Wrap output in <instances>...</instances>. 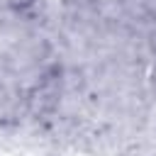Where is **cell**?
I'll return each instance as SVG.
<instances>
[{"label":"cell","instance_id":"6da1fadb","mask_svg":"<svg viewBox=\"0 0 156 156\" xmlns=\"http://www.w3.org/2000/svg\"><path fill=\"white\" fill-rule=\"evenodd\" d=\"M29 105H32V110H34V112H49V110H54L56 98H54V93H51L46 85H39V88L32 93Z\"/></svg>","mask_w":156,"mask_h":156},{"label":"cell","instance_id":"7a4b0ae2","mask_svg":"<svg viewBox=\"0 0 156 156\" xmlns=\"http://www.w3.org/2000/svg\"><path fill=\"white\" fill-rule=\"evenodd\" d=\"M34 2L37 0H7V7L15 10V12H27V10L34 7Z\"/></svg>","mask_w":156,"mask_h":156},{"label":"cell","instance_id":"3957f363","mask_svg":"<svg viewBox=\"0 0 156 156\" xmlns=\"http://www.w3.org/2000/svg\"><path fill=\"white\" fill-rule=\"evenodd\" d=\"M149 46H151V51H154V56H156V32H151V37H149Z\"/></svg>","mask_w":156,"mask_h":156}]
</instances>
